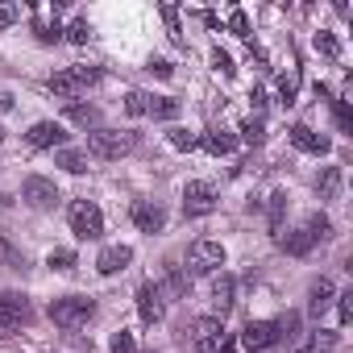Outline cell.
<instances>
[{"label":"cell","instance_id":"39","mask_svg":"<svg viewBox=\"0 0 353 353\" xmlns=\"http://www.w3.org/2000/svg\"><path fill=\"white\" fill-rule=\"evenodd\" d=\"M108 349H112V353H137V345H133V332H117Z\"/></svg>","mask_w":353,"mask_h":353},{"label":"cell","instance_id":"24","mask_svg":"<svg viewBox=\"0 0 353 353\" xmlns=\"http://www.w3.org/2000/svg\"><path fill=\"white\" fill-rule=\"evenodd\" d=\"M332 345H336V332H324V328H320V332H312L295 353H328Z\"/></svg>","mask_w":353,"mask_h":353},{"label":"cell","instance_id":"38","mask_svg":"<svg viewBox=\"0 0 353 353\" xmlns=\"http://www.w3.org/2000/svg\"><path fill=\"white\" fill-rule=\"evenodd\" d=\"M212 67H216V71H221V75H225V79H229V75H233V71H237V67H233V59H229V54H225V50H221V46H216V50H212Z\"/></svg>","mask_w":353,"mask_h":353},{"label":"cell","instance_id":"2","mask_svg":"<svg viewBox=\"0 0 353 353\" xmlns=\"http://www.w3.org/2000/svg\"><path fill=\"white\" fill-rule=\"evenodd\" d=\"M96 316V299L92 295H63V299H54L50 303V320L59 324V328H83L88 320Z\"/></svg>","mask_w":353,"mask_h":353},{"label":"cell","instance_id":"22","mask_svg":"<svg viewBox=\"0 0 353 353\" xmlns=\"http://www.w3.org/2000/svg\"><path fill=\"white\" fill-rule=\"evenodd\" d=\"M204 150L216 154V158H221V154H233V150H237V137L225 133V129H212V133H204Z\"/></svg>","mask_w":353,"mask_h":353},{"label":"cell","instance_id":"35","mask_svg":"<svg viewBox=\"0 0 353 353\" xmlns=\"http://www.w3.org/2000/svg\"><path fill=\"white\" fill-rule=\"evenodd\" d=\"M170 145H174V150H196V145H200V137H196V133H188V129H170Z\"/></svg>","mask_w":353,"mask_h":353},{"label":"cell","instance_id":"4","mask_svg":"<svg viewBox=\"0 0 353 353\" xmlns=\"http://www.w3.org/2000/svg\"><path fill=\"white\" fill-rule=\"evenodd\" d=\"M92 83H100V71H96V67H71V71L50 75V92H54V96H67V104H71L83 88H92Z\"/></svg>","mask_w":353,"mask_h":353},{"label":"cell","instance_id":"31","mask_svg":"<svg viewBox=\"0 0 353 353\" xmlns=\"http://www.w3.org/2000/svg\"><path fill=\"white\" fill-rule=\"evenodd\" d=\"M316 50H320L324 59H341V42H336L328 30H320V34H316Z\"/></svg>","mask_w":353,"mask_h":353},{"label":"cell","instance_id":"30","mask_svg":"<svg viewBox=\"0 0 353 353\" xmlns=\"http://www.w3.org/2000/svg\"><path fill=\"white\" fill-rule=\"evenodd\" d=\"M34 34H38V42H59V38H63L59 17H54V21H42V17H38V21H34Z\"/></svg>","mask_w":353,"mask_h":353},{"label":"cell","instance_id":"17","mask_svg":"<svg viewBox=\"0 0 353 353\" xmlns=\"http://www.w3.org/2000/svg\"><path fill=\"white\" fill-rule=\"evenodd\" d=\"M67 121L79 125V129H92V133H96V129H100V108H96V104H79V100H71V104H67Z\"/></svg>","mask_w":353,"mask_h":353},{"label":"cell","instance_id":"37","mask_svg":"<svg viewBox=\"0 0 353 353\" xmlns=\"http://www.w3.org/2000/svg\"><path fill=\"white\" fill-rule=\"evenodd\" d=\"M229 30H233L237 38H250V17H245L241 9H233V13H229Z\"/></svg>","mask_w":353,"mask_h":353},{"label":"cell","instance_id":"26","mask_svg":"<svg viewBox=\"0 0 353 353\" xmlns=\"http://www.w3.org/2000/svg\"><path fill=\"white\" fill-rule=\"evenodd\" d=\"M279 96H283V104H295V96H299V71L295 67L287 75H279Z\"/></svg>","mask_w":353,"mask_h":353},{"label":"cell","instance_id":"36","mask_svg":"<svg viewBox=\"0 0 353 353\" xmlns=\"http://www.w3.org/2000/svg\"><path fill=\"white\" fill-rule=\"evenodd\" d=\"M332 117H336V125H341L345 133H353V112H349L345 100H332Z\"/></svg>","mask_w":353,"mask_h":353},{"label":"cell","instance_id":"15","mask_svg":"<svg viewBox=\"0 0 353 353\" xmlns=\"http://www.w3.org/2000/svg\"><path fill=\"white\" fill-rule=\"evenodd\" d=\"M291 141H295L303 154H328V150H332V141H328L324 133L307 129V125H291Z\"/></svg>","mask_w":353,"mask_h":353},{"label":"cell","instance_id":"42","mask_svg":"<svg viewBox=\"0 0 353 353\" xmlns=\"http://www.w3.org/2000/svg\"><path fill=\"white\" fill-rule=\"evenodd\" d=\"M150 71H154V75H162V79H170V75H174V67H170L166 59H154V63H150Z\"/></svg>","mask_w":353,"mask_h":353},{"label":"cell","instance_id":"8","mask_svg":"<svg viewBox=\"0 0 353 353\" xmlns=\"http://www.w3.org/2000/svg\"><path fill=\"white\" fill-rule=\"evenodd\" d=\"M212 208H216V188L212 183L196 179V183L183 188V216H208Z\"/></svg>","mask_w":353,"mask_h":353},{"label":"cell","instance_id":"46","mask_svg":"<svg viewBox=\"0 0 353 353\" xmlns=\"http://www.w3.org/2000/svg\"><path fill=\"white\" fill-rule=\"evenodd\" d=\"M0 141H5V129H0Z\"/></svg>","mask_w":353,"mask_h":353},{"label":"cell","instance_id":"25","mask_svg":"<svg viewBox=\"0 0 353 353\" xmlns=\"http://www.w3.org/2000/svg\"><path fill=\"white\" fill-rule=\"evenodd\" d=\"M303 229L312 233V241H328V237H332V221H328L324 212H312V216L303 221Z\"/></svg>","mask_w":353,"mask_h":353},{"label":"cell","instance_id":"7","mask_svg":"<svg viewBox=\"0 0 353 353\" xmlns=\"http://www.w3.org/2000/svg\"><path fill=\"white\" fill-rule=\"evenodd\" d=\"M279 341H283L279 320H250V324L241 328V345H245L250 353H262V349H270V345H279Z\"/></svg>","mask_w":353,"mask_h":353},{"label":"cell","instance_id":"10","mask_svg":"<svg viewBox=\"0 0 353 353\" xmlns=\"http://www.w3.org/2000/svg\"><path fill=\"white\" fill-rule=\"evenodd\" d=\"M26 141H30L34 150H54V145L67 141V129H63V121H38V125L26 133Z\"/></svg>","mask_w":353,"mask_h":353},{"label":"cell","instance_id":"9","mask_svg":"<svg viewBox=\"0 0 353 353\" xmlns=\"http://www.w3.org/2000/svg\"><path fill=\"white\" fill-rule=\"evenodd\" d=\"M21 200H26L30 208H54V204H59V188H54V179L30 174V179L21 183Z\"/></svg>","mask_w":353,"mask_h":353},{"label":"cell","instance_id":"34","mask_svg":"<svg viewBox=\"0 0 353 353\" xmlns=\"http://www.w3.org/2000/svg\"><path fill=\"white\" fill-rule=\"evenodd\" d=\"M283 212H287V192H274L270 196V229L283 225Z\"/></svg>","mask_w":353,"mask_h":353},{"label":"cell","instance_id":"21","mask_svg":"<svg viewBox=\"0 0 353 353\" xmlns=\"http://www.w3.org/2000/svg\"><path fill=\"white\" fill-rule=\"evenodd\" d=\"M279 245H283L287 254L303 258V254H312V245H316V241H312V233H307V229H291L287 237H279Z\"/></svg>","mask_w":353,"mask_h":353},{"label":"cell","instance_id":"40","mask_svg":"<svg viewBox=\"0 0 353 353\" xmlns=\"http://www.w3.org/2000/svg\"><path fill=\"white\" fill-rule=\"evenodd\" d=\"M336 299H341V303H336V312H341V324H349V320H353V291H341Z\"/></svg>","mask_w":353,"mask_h":353},{"label":"cell","instance_id":"41","mask_svg":"<svg viewBox=\"0 0 353 353\" xmlns=\"http://www.w3.org/2000/svg\"><path fill=\"white\" fill-rule=\"evenodd\" d=\"M17 13H21L17 5H9V0H0V30H9V26L17 21Z\"/></svg>","mask_w":353,"mask_h":353},{"label":"cell","instance_id":"13","mask_svg":"<svg viewBox=\"0 0 353 353\" xmlns=\"http://www.w3.org/2000/svg\"><path fill=\"white\" fill-rule=\"evenodd\" d=\"M129 216H133V225H137L141 233H158V229L166 225V212H162L158 204H150V200H137V204L129 208Z\"/></svg>","mask_w":353,"mask_h":353},{"label":"cell","instance_id":"14","mask_svg":"<svg viewBox=\"0 0 353 353\" xmlns=\"http://www.w3.org/2000/svg\"><path fill=\"white\" fill-rule=\"evenodd\" d=\"M233 295H237V283H233V274H216L212 279V287H208V299H212V312H216V320L233 307Z\"/></svg>","mask_w":353,"mask_h":353},{"label":"cell","instance_id":"43","mask_svg":"<svg viewBox=\"0 0 353 353\" xmlns=\"http://www.w3.org/2000/svg\"><path fill=\"white\" fill-rule=\"evenodd\" d=\"M250 104H254V112L262 117V108H266V96H262V88H254V92H250Z\"/></svg>","mask_w":353,"mask_h":353},{"label":"cell","instance_id":"12","mask_svg":"<svg viewBox=\"0 0 353 353\" xmlns=\"http://www.w3.org/2000/svg\"><path fill=\"white\" fill-rule=\"evenodd\" d=\"M137 316H141V324H158L162 320V287H154V283L137 287Z\"/></svg>","mask_w":353,"mask_h":353},{"label":"cell","instance_id":"23","mask_svg":"<svg viewBox=\"0 0 353 353\" xmlns=\"http://www.w3.org/2000/svg\"><path fill=\"white\" fill-rule=\"evenodd\" d=\"M54 166H63L67 174H83V170H88V154H83V150H59Z\"/></svg>","mask_w":353,"mask_h":353},{"label":"cell","instance_id":"1","mask_svg":"<svg viewBox=\"0 0 353 353\" xmlns=\"http://www.w3.org/2000/svg\"><path fill=\"white\" fill-rule=\"evenodd\" d=\"M137 145V133H121V129H96V133H88V154L92 158H104V162H117V158H125L129 150Z\"/></svg>","mask_w":353,"mask_h":353},{"label":"cell","instance_id":"29","mask_svg":"<svg viewBox=\"0 0 353 353\" xmlns=\"http://www.w3.org/2000/svg\"><path fill=\"white\" fill-rule=\"evenodd\" d=\"M158 13H162V21H166V34H170L174 42H183V26H179V9H174V5H158Z\"/></svg>","mask_w":353,"mask_h":353},{"label":"cell","instance_id":"3","mask_svg":"<svg viewBox=\"0 0 353 353\" xmlns=\"http://www.w3.org/2000/svg\"><path fill=\"white\" fill-rule=\"evenodd\" d=\"M67 225H71V233H75L79 241H96V237L104 233V212H100L92 200H71Z\"/></svg>","mask_w":353,"mask_h":353},{"label":"cell","instance_id":"18","mask_svg":"<svg viewBox=\"0 0 353 353\" xmlns=\"http://www.w3.org/2000/svg\"><path fill=\"white\" fill-rule=\"evenodd\" d=\"M341 183H345V170H341V166H324L320 179H316L320 200H336V196H341Z\"/></svg>","mask_w":353,"mask_h":353},{"label":"cell","instance_id":"32","mask_svg":"<svg viewBox=\"0 0 353 353\" xmlns=\"http://www.w3.org/2000/svg\"><path fill=\"white\" fill-rule=\"evenodd\" d=\"M145 108H150V96L145 92H129L125 96V112L129 117H145Z\"/></svg>","mask_w":353,"mask_h":353},{"label":"cell","instance_id":"20","mask_svg":"<svg viewBox=\"0 0 353 353\" xmlns=\"http://www.w3.org/2000/svg\"><path fill=\"white\" fill-rule=\"evenodd\" d=\"M332 299H336V287H332L328 279H316V283H312V303H307V312L320 316V312H328Z\"/></svg>","mask_w":353,"mask_h":353},{"label":"cell","instance_id":"16","mask_svg":"<svg viewBox=\"0 0 353 353\" xmlns=\"http://www.w3.org/2000/svg\"><path fill=\"white\" fill-rule=\"evenodd\" d=\"M129 262H133V250H129V245H104L100 258H96V270H100V274H117V270H125Z\"/></svg>","mask_w":353,"mask_h":353},{"label":"cell","instance_id":"19","mask_svg":"<svg viewBox=\"0 0 353 353\" xmlns=\"http://www.w3.org/2000/svg\"><path fill=\"white\" fill-rule=\"evenodd\" d=\"M179 112H183V104L174 96H150V108H145V117H154V121H174Z\"/></svg>","mask_w":353,"mask_h":353},{"label":"cell","instance_id":"6","mask_svg":"<svg viewBox=\"0 0 353 353\" xmlns=\"http://www.w3.org/2000/svg\"><path fill=\"white\" fill-rule=\"evenodd\" d=\"M30 320H34L30 295H21V291H0V328H21Z\"/></svg>","mask_w":353,"mask_h":353},{"label":"cell","instance_id":"28","mask_svg":"<svg viewBox=\"0 0 353 353\" xmlns=\"http://www.w3.org/2000/svg\"><path fill=\"white\" fill-rule=\"evenodd\" d=\"M46 266L71 274V270H75V250H50V254H46Z\"/></svg>","mask_w":353,"mask_h":353},{"label":"cell","instance_id":"45","mask_svg":"<svg viewBox=\"0 0 353 353\" xmlns=\"http://www.w3.org/2000/svg\"><path fill=\"white\" fill-rule=\"evenodd\" d=\"M9 108H13V96H9V92H0V112H9Z\"/></svg>","mask_w":353,"mask_h":353},{"label":"cell","instance_id":"11","mask_svg":"<svg viewBox=\"0 0 353 353\" xmlns=\"http://www.w3.org/2000/svg\"><path fill=\"white\" fill-rule=\"evenodd\" d=\"M196 353H216L221 349V341H225V324L216 320V316H204V320H196Z\"/></svg>","mask_w":353,"mask_h":353},{"label":"cell","instance_id":"33","mask_svg":"<svg viewBox=\"0 0 353 353\" xmlns=\"http://www.w3.org/2000/svg\"><path fill=\"white\" fill-rule=\"evenodd\" d=\"M88 38H92V26L79 17V21H71V30H67V42H75V46H88Z\"/></svg>","mask_w":353,"mask_h":353},{"label":"cell","instance_id":"44","mask_svg":"<svg viewBox=\"0 0 353 353\" xmlns=\"http://www.w3.org/2000/svg\"><path fill=\"white\" fill-rule=\"evenodd\" d=\"M216 353H237V341H233V336L225 332V341H221V349H216Z\"/></svg>","mask_w":353,"mask_h":353},{"label":"cell","instance_id":"27","mask_svg":"<svg viewBox=\"0 0 353 353\" xmlns=\"http://www.w3.org/2000/svg\"><path fill=\"white\" fill-rule=\"evenodd\" d=\"M241 141H245V145H262V141H266V125H262V117H250V121L241 125Z\"/></svg>","mask_w":353,"mask_h":353},{"label":"cell","instance_id":"5","mask_svg":"<svg viewBox=\"0 0 353 353\" xmlns=\"http://www.w3.org/2000/svg\"><path fill=\"white\" fill-rule=\"evenodd\" d=\"M221 266H225L221 241H196L188 250V274H221Z\"/></svg>","mask_w":353,"mask_h":353}]
</instances>
